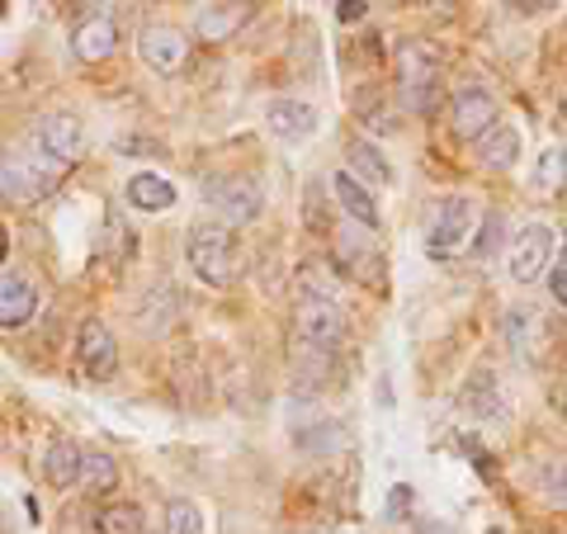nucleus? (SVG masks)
Returning <instances> with one entry per match:
<instances>
[{"mask_svg": "<svg viewBox=\"0 0 567 534\" xmlns=\"http://www.w3.org/2000/svg\"><path fill=\"white\" fill-rule=\"evenodd\" d=\"M398 95L412 114H435L440 104V58L431 43L398 48Z\"/></svg>", "mask_w": 567, "mask_h": 534, "instance_id": "7ed1b4c3", "label": "nucleus"}, {"mask_svg": "<svg viewBox=\"0 0 567 534\" xmlns=\"http://www.w3.org/2000/svg\"><path fill=\"white\" fill-rule=\"evenodd\" d=\"M24 147L39 152L43 162L71 171V166L81 162V147H85V123H81L76 114H66V110H62V114H43V119L29 129Z\"/></svg>", "mask_w": 567, "mask_h": 534, "instance_id": "423d86ee", "label": "nucleus"}, {"mask_svg": "<svg viewBox=\"0 0 567 534\" xmlns=\"http://www.w3.org/2000/svg\"><path fill=\"white\" fill-rule=\"evenodd\" d=\"M128 204L142 208V213H162V208L175 204V185L166 181V175H156V171H137L128 181Z\"/></svg>", "mask_w": 567, "mask_h": 534, "instance_id": "aec40b11", "label": "nucleus"}, {"mask_svg": "<svg viewBox=\"0 0 567 534\" xmlns=\"http://www.w3.org/2000/svg\"><path fill=\"white\" fill-rule=\"evenodd\" d=\"M166 534H204V511L194 502H171L166 506Z\"/></svg>", "mask_w": 567, "mask_h": 534, "instance_id": "393cba45", "label": "nucleus"}, {"mask_svg": "<svg viewBox=\"0 0 567 534\" xmlns=\"http://www.w3.org/2000/svg\"><path fill=\"white\" fill-rule=\"evenodd\" d=\"M204 204L218 213L223 227H246V223L260 218L265 194H260V185L251 181V175L227 171V175H204Z\"/></svg>", "mask_w": 567, "mask_h": 534, "instance_id": "39448f33", "label": "nucleus"}, {"mask_svg": "<svg viewBox=\"0 0 567 534\" xmlns=\"http://www.w3.org/2000/svg\"><path fill=\"white\" fill-rule=\"evenodd\" d=\"M548 289H554V298L567 308V256L554 265V270H548Z\"/></svg>", "mask_w": 567, "mask_h": 534, "instance_id": "cd10ccee", "label": "nucleus"}, {"mask_svg": "<svg viewBox=\"0 0 567 534\" xmlns=\"http://www.w3.org/2000/svg\"><path fill=\"white\" fill-rule=\"evenodd\" d=\"M137 52L156 76H175V71L189 62V39L175 24H147L137 33Z\"/></svg>", "mask_w": 567, "mask_h": 534, "instance_id": "9d476101", "label": "nucleus"}, {"mask_svg": "<svg viewBox=\"0 0 567 534\" xmlns=\"http://www.w3.org/2000/svg\"><path fill=\"white\" fill-rule=\"evenodd\" d=\"M477 156L487 162V171H511L520 156V129L516 123H496V129L477 142Z\"/></svg>", "mask_w": 567, "mask_h": 534, "instance_id": "6ab92c4d", "label": "nucleus"}, {"mask_svg": "<svg viewBox=\"0 0 567 534\" xmlns=\"http://www.w3.org/2000/svg\"><path fill=\"white\" fill-rule=\"evenodd\" d=\"M114 48H118V24L110 10L85 14V20L71 29V52H76L81 62H110Z\"/></svg>", "mask_w": 567, "mask_h": 534, "instance_id": "ddd939ff", "label": "nucleus"}, {"mask_svg": "<svg viewBox=\"0 0 567 534\" xmlns=\"http://www.w3.org/2000/svg\"><path fill=\"white\" fill-rule=\"evenodd\" d=\"M331 265L346 279H360V275L374 270L379 256H374V237H369V227L346 223L341 233H331Z\"/></svg>", "mask_w": 567, "mask_h": 534, "instance_id": "9b49d317", "label": "nucleus"}, {"mask_svg": "<svg viewBox=\"0 0 567 534\" xmlns=\"http://www.w3.org/2000/svg\"><path fill=\"white\" fill-rule=\"evenodd\" d=\"M412 496H416V492L406 487V483L393 487V492H388V515H393V521H398V515H412Z\"/></svg>", "mask_w": 567, "mask_h": 534, "instance_id": "bb28decb", "label": "nucleus"}, {"mask_svg": "<svg viewBox=\"0 0 567 534\" xmlns=\"http://www.w3.org/2000/svg\"><path fill=\"white\" fill-rule=\"evenodd\" d=\"M331 194H336V204L350 213V223L369 227V233L379 227V204H374V194H369L360 181H354L350 171H336V175H331Z\"/></svg>", "mask_w": 567, "mask_h": 534, "instance_id": "dca6fc26", "label": "nucleus"}, {"mask_svg": "<svg viewBox=\"0 0 567 534\" xmlns=\"http://www.w3.org/2000/svg\"><path fill=\"white\" fill-rule=\"evenodd\" d=\"M39 317V289L24 270L0 275V331H24Z\"/></svg>", "mask_w": 567, "mask_h": 534, "instance_id": "f8f14e48", "label": "nucleus"}, {"mask_svg": "<svg viewBox=\"0 0 567 534\" xmlns=\"http://www.w3.org/2000/svg\"><path fill=\"white\" fill-rule=\"evenodd\" d=\"M265 129H270L279 142H308L317 133V110L308 100H270V110H265Z\"/></svg>", "mask_w": 567, "mask_h": 534, "instance_id": "4468645a", "label": "nucleus"}, {"mask_svg": "<svg viewBox=\"0 0 567 534\" xmlns=\"http://www.w3.org/2000/svg\"><path fill=\"white\" fill-rule=\"evenodd\" d=\"M6 251H10V233H6V223H0V265H6Z\"/></svg>", "mask_w": 567, "mask_h": 534, "instance_id": "473e14b6", "label": "nucleus"}, {"mask_svg": "<svg viewBox=\"0 0 567 534\" xmlns=\"http://www.w3.org/2000/svg\"><path fill=\"white\" fill-rule=\"evenodd\" d=\"M76 364H81L85 379H95V383L118 373V341L100 317H85V322L76 327Z\"/></svg>", "mask_w": 567, "mask_h": 534, "instance_id": "1a4fd4ad", "label": "nucleus"}, {"mask_svg": "<svg viewBox=\"0 0 567 534\" xmlns=\"http://www.w3.org/2000/svg\"><path fill=\"white\" fill-rule=\"evenodd\" d=\"M346 341V312L336 298H303L293 312V350L298 355H336Z\"/></svg>", "mask_w": 567, "mask_h": 534, "instance_id": "20e7f679", "label": "nucleus"}, {"mask_svg": "<svg viewBox=\"0 0 567 534\" xmlns=\"http://www.w3.org/2000/svg\"><path fill=\"white\" fill-rule=\"evenodd\" d=\"M185 260L208 289H233L241 275L237 237H233V227H223V223H194L185 237Z\"/></svg>", "mask_w": 567, "mask_h": 534, "instance_id": "f257e3e1", "label": "nucleus"}, {"mask_svg": "<svg viewBox=\"0 0 567 534\" xmlns=\"http://www.w3.org/2000/svg\"><path fill=\"white\" fill-rule=\"evenodd\" d=\"M95 530L100 534H142L147 530V515H142L137 502H104L95 511Z\"/></svg>", "mask_w": 567, "mask_h": 534, "instance_id": "b1692460", "label": "nucleus"}, {"mask_svg": "<svg viewBox=\"0 0 567 534\" xmlns=\"http://www.w3.org/2000/svg\"><path fill=\"white\" fill-rule=\"evenodd\" d=\"M535 483L548 492V502H567V469L563 464H544L535 473Z\"/></svg>", "mask_w": 567, "mask_h": 534, "instance_id": "a878e982", "label": "nucleus"}, {"mask_svg": "<svg viewBox=\"0 0 567 534\" xmlns=\"http://www.w3.org/2000/svg\"><path fill=\"white\" fill-rule=\"evenodd\" d=\"M464 407L473 412V421H502L506 417V402H502V393H496L492 373H473L468 393H464Z\"/></svg>", "mask_w": 567, "mask_h": 534, "instance_id": "5701e85b", "label": "nucleus"}, {"mask_svg": "<svg viewBox=\"0 0 567 534\" xmlns=\"http://www.w3.org/2000/svg\"><path fill=\"white\" fill-rule=\"evenodd\" d=\"M364 14H369L364 0H341V6H336V20L341 24H354V20H364Z\"/></svg>", "mask_w": 567, "mask_h": 534, "instance_id": "c85d7f7f", "label": "nucleus"}, {"mask_svg": "<svg viewBox=\"0 0 567 534\" xmlns=\"http://www.w3.org/2000/svg\"><path fill=\"white\" fill-rule=\"evenodd\" d=\"M118 152H152V156H162V142H147V137H118Z\"/></svg>", "mask_w": 567, "mask_h": 534, "instance_id": "c756f323", "label": "nucleus"}, {"mask_svg": "<svg viewBox=\"0 0 567 534\" xmlns=\"http://www.w3.org/2000/svg\"><path fill=\"white\" fill-rule=\"evenodd\" d=\"M81 487L95 496H114V487H118V459L114 454H104V450H85L81 454Z\"/></svg>", "mask_w": 567, "mask_h": 534, "instance_id": "412c9836", "label": "nucleus"}, {"mask_svg": "<svg viewBox=\"0 0 567 534\" xmlns=\"http://www.w3.org/2000/svg\"><path fill=\"white\" fill-rule=\"evenodd\" d=\"M81 444L76 440H66V435H58V440H52L48 444V450H43V483L48 487H71V483H81Z\"/></svg>", "mask_w": 567, "mask_h": 534, "instance_id": "f3484780", "label": "nucleus"}, {"mask_svg": "<svg viewBox=\"0 0 567 534\" xmlns=\"http://www.w3.org/2000/svg\"><path fill=\"white\" fill-rule=\"evenodd\" d=\"M246 20H251V6H204L194 14V33L204 43H227Z\"/></svg>", "mask_w": 567, "mask_h": 534, "instance_id": "a211bd4d", "label": "nucleus"}, {"mask_svg": "<svg viewBox=\"0 0 567 534\" xmlns=\"http://www.w3.org/2000/svg\"><path fill=\"white\" fill-rule=\"evenodd\" d=\"M137 256V233L128 223H123V213H104V227H100V237H95V265L100 270H123Z\"/></svg>", "mask_w": 567, "mask_h": 534, "instance_id": "2eb2a0df", "label": "nucleus"}, {"mask_svg": "<svg viewBox=\"0 0 567 534\" xmlns=\"http://www.w3.org/2000/svg\"><path fill=\"white\" fill-rule=\"evenodd\" d=\"M450 123H454V137H464V142H483L496 123H502V110H496V100L487 85H458V91L450 95Z\"/></svg>", "mask_w": 567, "mask_h": 534, "instance_id": "6e6552de", "label": "nucleus"}, {"mask_svg": "<svg viewBox=\"0 0 567 534\" xmlns=\"http://www.w3.org/2000/svg\"><path fill=\"white\" fill-rule=\"evenodd\" d=\"M548 398H554V407L567 417V379H558V383H554V393H548Z\"/></svg>", "mask_w": 567, "mask_h": 534, "instance_id": "2f4dec72", "label": "nucleus"}, {"mask_svg": "<svg viewBox=\"0 0 567 534\" xmlns=\"http://www.w3.org/2000/svg\"><path fill=\"white\" fill-rule=\"evenodd\" d=\"M558 251V227L554 223H525L520 237L511 242V279L516 284H535L548 275Z\"/></svg>", "mask_w": 567, "mask_h": 534, "instance_id": "0eeeda50", "label": "nucleus"}, {"mask_svg": "<svg viewBox=\"0 0 567 534\" xmlns=\"http://www.w3.org/2000/svg\"><path fill=\"white\" fill-rule=\"evenodd\" d=\"M477 237V204L473 194H445L431 218V233H425V256L431 260H454L464 256Z\"/></svg>", "mask_w": 567, "mask_h": 534, "instance_id": "f03ea898", "label": "nucleus"}, {"mask_svg": "<svg viewBox=\"0 0 567 534\" xmlns=\"http://www.w3.org/2000/svg\"><path fill=\"white\" fill-rule=\"evenodd\" d=\"M416 534H458V530H450L445 521H416Z\"/></svg>", "mask_w": 567, "mask_h": 534, "instance_id": "7c9ffc66", "label": "nucleus"}, {"mask_svg": "<svg viewBox=\"0 0 567 534\" xmlns=\"http://www.w3.org/2000/svg\"><path fill=\"white\" fill-rule=\"evenodd\" d=\"M350 175H354V181H360L364 189L369 185H393V166H388L383 162V152L374 147V142H364V137H354L350 142Z\"/></svg>", "mask_w": 567, "mask_h": 534, "instance_id": "4be33fe9", "label": "nucleus"}]
</instances>
